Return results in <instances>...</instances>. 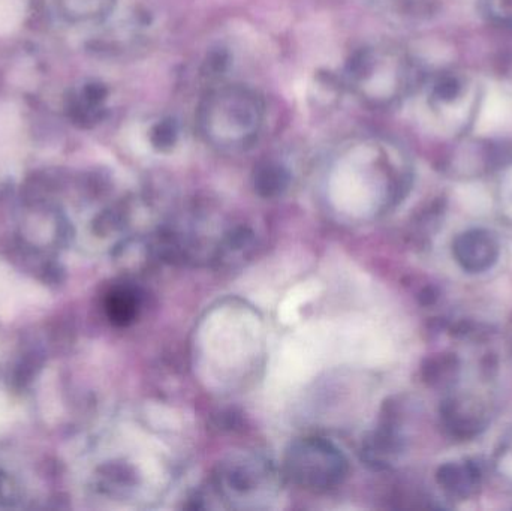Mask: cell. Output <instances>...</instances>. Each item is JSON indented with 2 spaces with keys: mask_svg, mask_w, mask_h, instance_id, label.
Masks as SVG:
<instances>
[{
  "mask_svg": "<svg viewBox=\"0 0 512 511\" xmlns=\"http://www.w3.org/2000/svg\"><path fill=\"white\" fill-rule=\"evenodd\" d=\"M197 120L210 146L222 152H243L254 146L264 128V101L242 84L216 87L201 101Z\"/></svg>",
  "mask_w": 512,
  "mask_h": 511,
  "instance_id": "cell-1",
  "label": "cell"
},
{
  "mask_svg": "<svg viewBox=\"0 0 512 511\" xmlns=\"http://www.w3.org/2000/svg\"><path fill=\"white\" fill-rule=\"evenodd\" d=\"M289 479L312 492H327L348 476L345 455L324 438H303L291 444L285 458Z\"/></svg>",
  "mask_w": 512,
  "mask_h": 511,
  "instance_id": "cell-2",
  "label": "cell"
},
{
  "mask_svg": "<svg viewBox=\"0 0 512 511\" xmlns=\"http://www.w3.org/2000/svg\"><path fill=\"white\" fill-rule=\"evenodd\" d=\"M276 488V473L270 462L240 458L225 464L216 476V491L230 501L265 500Z\"/></svg>",
  "mask_w": 512,
  "mask_h": 511,
  "instance_id": "cell-3",
  "label": "cell"
},
{
  "mask_svg": "<svg viewBox=\"0 0 512 511\" xmlns=\"http://www.w3.org/2000/svg\"><path fill=\"white\" fill-rule=\"evenodd\" d=\"M108 89L105 84L98 81L81 86L71 98L68 99L66 111L72 123L80 128H92L102 122L107 113Z\"/></svg>",
  "mask_w": 512,
  "mask_h": 511,
  "instance_id": "cell-4",
  "label": "cell"
},
{
  "mask_svg": "<svg viewBox=\"0 0 512 511\" xmlns=\"http://www.w3.org/2000/svg\"><path fill=\"white\" fill-rule=\"evenodd\" d=\"M57 11L71 24L102 23L113 14L117 0H56Z\"/></svg>",
  "mask_w": 512,
  "mask_h": 511,
  "instance_id": "cell-5",
  "label": "cell"
},
{
  "mask_svg": "<svg viewBox=\"0 0 512 511\" xmlns=\"http://www.w3.org/2000/svg\"><path fill=\"white\" fill-rule=\"evenodd\" d=\"M140 299L131 288H116L108 294L107 314L117 326H128L137 318Z\"/></svg>",
  "mask_w": 512,
  "mask_h": 511,
  "instance_id": "cell-6",
  "label": "cell"
},
{
  "mask_svg": "<svg viewBox=\"0 0 512 511\" xmlns=\"http://www.w3.org/2000/svg\"><path fill=\"white\" fill-rule=\"evenodd\" d=\"M254 182L256 192L262 197H277L288 188L289 173L276 162H264L256 168Z\"/></svg>",
  "mask_w": 512,
  "mask_h": 511,
  "instance_id": "cell-7",
  "label": "cell"
},
{
  "mask_svg": "<svg viewBox=\"0 0 512 511\" xmlns=\"http://www.w3.org/2000/svg\"><path fill=\"white\" fill-rule=\"evenodd\" d=\"M150 143L159 152H168L179 140V126L176 120L162 119L150 131Z\"/></svg>",
  "mask_w": 512,
  "mask_h": 511,
  "instance_id": "cell-8",
  "label": "cell"
},
{
  "mask_svg": "<svg viewBox=\"0 0 512 511\" xmlns=\"http://www.w3.org/2000/svg\"><path fill=\"white\" fill-rule=\"evenodd\" d=\"M459 92V83H457L456 78L453 77H445L444 80L439 83L438 93L441 98L444 99H453L454 96Z\"/></svg>",
  "mask_w": 512,
  "mask_h": 511,
  "instance_id": "cell-9",
  "label": "cell"
}]
</instances>
